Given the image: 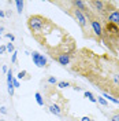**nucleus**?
Here are the masks:
<instances>
[{
	"instance_id": "1",
	"label": "nucleus",
	"mask_w": 119,
	"mask_h": 121,
	"mask_svg": "<svg viewBox=\"0 0 119 121\" xmlns=\"http://www.w3.org/2000/svg\"><path fill=\"white\" fill-rule=\"evenodd\" d=\"M71 73L85 78L101 94L119 100V58L111 54H99L82 47L73 55L68 65Z\"/></svg>"
},
{
	"instance_id": "2",
	"label": "nucleus",
	"mask_w": 119,
	"mask_h": 121,
	"mask_svg": "<svg viewBox=\"0 0 119 121\" xmlns=\"http://www.w3.org/2000/svg\"><path fill=\"white\" fill-rule=\"evenodd\" d=\"M32 37L51 58L56 55H74L77 48L75 39L64 28L41 14L30 15L26 21Z\"/></svg>"
},
{
	"instance_id": "3",
	"label": "nucleus",
	"mask_w": 119,
	"mask_h": 121,
	"mask_svg": "<svg viewBox=\"0 0 119 121\" xmlns=\"http://www.w3.org/2000/svg\"><path fill=\"white\" fill-rule=\"evenodd\" d=\"M51 3L55 4V6H58V7H60L67 15H70L75 22L78 23V26L81 28V32H82L83 39H86V40H93V41H96V43H97L96 37H95V35H93V30H92V28H90V23L88 22L86 17H85V15L82 14L81 11L74 6V1H73V0L51 1Z\"/></svg>"
},
{
	"instance_id": "4",
	"label": "nucleus",
	"mask_w": 119,
	"mask_h": 121,
	"mask_svg": "<svg viewBox=\"0 0 119 121\" xmlns=\"http://www.w3.org/2000/svg\"><path fill=\"white\" fill-rule=\"evenodd\" d=\"M119 41V26L111 22H103V33H101V43L110 50L111 55L116 56V45Z\"/></svg>"
},
{
	"instance_id": "5",
	"label": "nucleus",
	"mask_w": 119,
	"mask_h": 121,
	"mask_svg": "<svg viewBox=\"0 0 119 121\" xmlns=\"http://www.w3.org/2000/svg\"><path fill=\"white\" fill-rule=\"evenodd\" d=\"M86 3H88V6H89L90 10H92L96 15H99L100 18H101L110 8H112L114 6H116L115 1H111V0H88Z\"/></svg>"
},
{
	"instance_id": "6",
	"label": "nucleus",
	"mask_w": 119,
	"mask_h": 121,
	"mask_svg": "<svg viewBox=\"0 0 119 121\" xmlns=\"http://www.w3.org/2000/svg\"><path fill=\"white\" fill-rule=\"evenodd\" d=\"M101 22H111L114 25L119 26V8L116 6H114L110 8L103 17H101Z\"/></svg>"
},
{
	"instance_id": "7",
	"label": "nucleus",
	"mask_w": 119,
	"mask_h": 121,
	"mask_svg": "<svg viewBox=\"0 0 119 121\" xmlns=\"http://www.w3.org/2000/svg\"><path fill=\"white\" fill-rule=\"evenodd\" d=\"M32 59H33L34 65H36L37 68H47V66H48L47 58H45L43 54L37 52V51H33V52H32Z\"/></svg>"
},
{
	"instance_id": "8",
	"label": "nucleus",
	"mask_w": 119,
	"mask_h": 121,
	"mask_svg": "<svg viewBox=\"0 0 119 121\" xmlns=\"http://www.w3.org/2000/svg\"><path fill=\"white\" fill-rule=\"evenodd\" d=\"M52 59L55 62H58L62 66H68L71 63V59H73V55H56V56H52Z\"/></svg>"
},
{
	"instance_id": "9",
	"label": "nucleus",
	"mask_w": 119,
	"mask_h": 121,
	"mask_svg": "<svg viewBox=\"0 0 119 121\" xmlns=\"http://www.w3.org/2000/svg\"><path fill=\"white\" fill-rule=\"evenodd\" d=\"M63 110H64V109H63L62 106H59L58 103H52V105H49V112H51L52 114H55V116H58V117H62V116H63Z\"/></svg>"
},
{
	"instance_id": "10",
	"label": "nucleus",
	"mask_w": 119,
	"mask_h": 121,
	"mask_svg": "<svg viewBox=\"0 0 119 121\" xmlns=\"http://www.w3.org/2000/svg\"><path fill=\"white\" fill-rule=\"evenodd\" d=\"M83 95H85V98L89 99L92 103H97V98L92 94V92H90V91H85V92H83Z\"/></svg>"
},
{
	"instance_id": "11",
	"label": "nucleus",
	"mask_w": 119,
	"mask_h": 121,
	"mask_svg": "<svg viewBox=\"0 0 119 121\" xmlns=\"http://www.w3.org/2000/svg\"><path fill=\"white\" fill-rule=\"evenodd\" d=\"M34 98H36V102H37L38 106H44L45 105V100L43 99V95H41L40 92H36V94H34Z\"/></svg>"
},
{
	"instance_id": "12",
	"label": "nucleus",
	"mask_w": 119,
	"mask_h": 121,
	"mask_svg": "<svg viewBox=\"0 0 119 121\" xmlns=\"http://www.w3.org/2000/svg\"><path fill=\"white\" fill-rule=\"evenodd\" d=\"M15 6H16V11H18V14H22L25 3H23L22 0H18V1H15Z\"/></svg>"
},
{
	"instance_id": "13",
	"label": "nucleus",
	"mask_w": 119,
	"mask_h": 121,
	"mask_svg": "<svg viewBox=\"0 0 119 121\" xmlns=\"http://www.w3.org/2000/svg\"><path fill=\"white\" fill-rule=\"evenodd\" d=\"M103 96H104V98H107V100H111L112 103L119 105V100H118V99H115L114 96H111V95H108V94H103Z\"/></svg>"
},
{
	"instance_id": "14",
	"label": "nucleus",
	"mask_w": 119,
	"mask_h": 121,
	"mask_svg": "<svg viewBox=\"0 0 119 121\" xmlns=\"http://www.w3.org/2000/svg\"><path fill=\"white\" fill-rule=\"evenodd\" d=\"M16 77H18L19 80H23V78H26V80H28V78H29V77H28V72H26V70H21V72L18 73V76H16Z\"/></svg>"
},
{
	"instance_id": "15",
	"label": "nucleus",
	"mask_w": 119,
	"mask_h": 121,
	"mask_svg": "<svg viewBox=\"0 0 119 121\" xmlns=\"http://www.w3.org/2000/svg\"><path fill=\"white\" fill-rule=\"evenodd\" d=\"M58 87H59L60 90H63V88L70 87V83H68V81H59V83H58Z\"/></svg>"
},
{
	"instance_id": "16",
	"label": "nucleus",
	"mask_w": 119,
	"mask_h": 121,
	"mask_svg": "<svg viewBox=\"0 0 119 121\" xmlns=\"http://www.w3.org/2000/svg\"><path fill=\"white\" fill-rule=\"evenodd\" d=\"M14 85H12V83H8L7 84V91H8V94H10V96H12L14 95Z\"/></svg>"
},
{
	"instance_id": "17",
	"label": "nucleus",
	"mask_w": 119,
	"mask_h": 121,
	"mask_svg": "<svg viewBox=\"0 0 119 121\" xmlns=\"http://www.w3.org/2000/svg\"><path fill=\"white\" fill-rule=\"evenodd\" d=\"M97 102H99L101 106H104V107H107V106H108V102H107L103 96H99V98H97Z\"/></svg>"
},
{
	"instance_id": "18",
	"label": "nucleus",
	"mask_w": 119,
	"mask_h": 121,
	"mask_svg": "<svg viewBox=\"0 0 119 121\" xmlns=\"http://www.w3.org/2000/svg\"><path fill=\"white\" fill-rule=\"evenodd\" d=\"M6 48H7V52H10V54H12V52L15 51L14 44H12V43H7V45H6Z\"/></svg>"
},
{
	"instance_id": "19",
	"label": "nucleus",
	"mask_w": 119,
	"mask_h": 121,
	"mask_svg": "<svg viewBox=\"0 0 119 121\" xmlns=\"http://www.w3.org/2000/svg\"><path fill=\"white\" fill-rule=\"evenodd\" d=\"M48 83L49 84H58V80H56V77H48Z\"/></svg>"
},
{
	"instance_id": "20",
	"label": "nucleus",
	"mask_w": 119,
	"mask_h": 121,
	"mask_svg": "<svg viewBox=\"0 0 119 121\" xmlns=\"http://www.w3.org/2000/svg\"><path fill=\"white\" fill-rule=\"evenodd\" d=\"M16 51H14V52H12V56H11V62H12V63H16Z\"/></svg>"
},
{
	"instance_id": "21",
	"label": "nucleus",
	"mask_w": 119,
	"mask_h": 121,
	"mask_svg": "<svg viewBox=\"0 0 119 121\" xmlns=\"http://www.w3.org/2000/svg\"><path fill=\"white\" fill-rule=\"evenodd\" d=\"M12 85H14V88H18V87H19V81H18V78H12Z\"/></svg>"
},
{
	"instance_id": "22",
	"label": "nucleus",
	"mask_w": 119,
	"mask_h": 121,
	"mask_svg": "<svg viewBox=\"0 0 119 121\" xmlns=\"http://www.w3.org/2000/svg\"><path fill=\"white\" fill-rule=\"evenodd\" d=\"M6 37H7V39H10L11 41H14V40H15V36L12 35V33H6Z\"/></svg>"
},
{
	"instance_id": "23",
	"label": "nucleus",
	"mask_w": 119,
	"mask_h": 121,
	"mask_svg": "<svg viewBox=\"0 0 119 121\" xmlns=\"http://www.w3.org/2000/svg\"><path fill=\"white\" fill-rule=\"evenodd\" d=\"M7 51V48H6V45H0V54H4Z\"/></svg>"
},
{
	"instance_id": "24",
	"label": "nucleus",
	"mask_w": 119,
	"mask_h": 121,
	"mask_svg": "<svg viewBox=\"0 0 119 121\" xmlns=\"http://www.w3.org/2000/svg\"><path fill=\"white\" fill-rule=\"evenodd\" d=\"M0 112L3 114H7V109H6V107H0Z\"/></svg>"
},
{
	"instance_id": "25",
	"label": "nucleus",
	"mask_w": 119,
	"mask_h": 121,
	"mask_svg": "<svg viewBox=\"0 0 119 121\" xmlns=\"http://www.w3.org/2000/svg\"><path fill=\"white\" fill-rule=\"evenodd\" d=\"M81 121H92V118H89V117H82Z\"/></svg>"
},
{
	"instance_id": "26",
	"label": "nucleus",
	"mask_w": 119,
	"mask_h": 121,
	"mask_svg": "<svg viewBox=\"0 0 119 121\" xmlns=\"http://www.w3.org/2000/svg\"><path fill=\"white\" fill-rule=\"evenodd\" d=\"M0 17H1V18H3V17H6V13H4L3 10H0Z\"/></svg>"
},
{
	"instance_id": "27",
	"label": "nucleus",
	"mask_w": 119,
	"mask_h": 121,
	"mask_svg": "<svg viewBox=\"0 0 119 121\" xmlns=\"http://www.w3.org/2000/svg\"><path fill=\"white\" fill-rule=\"evenodd\" d=\"M3 72H4V73H6V74H7V72H8L7 66H3Z\"/></svg>"
},
{
	"instance_id": "28",
	"label": "nucleus",
	"mask_w": 119,
	"mask_h": 121,
	"mask_svg": "<svg viewBox=\"0 0 119 121\" xmlns=\"http://www.w3.org/2000/svg\"><path fill=\"white\" fill-rule=\"evenodd\" d=\"M1 32H4V28H3V26L0 25V33H1Z\"/></svg>"
},
{
	"instance_id": "29",
	"label": "nucleus",
	"mask_w": 119,
	"mask_h": 121,
	"mask_svg": "<svg viewBox=\"0 0 119 121\" xmlns=\"http://www.w3.org/2000/svg\"><path fill=\"white\" fill-rule=\"evenodd\" d=\"M116 51H118V54H119V41H118V45H116Z\"/></svg>"
},
{
	"instance_id": "30",
	"label": "nucleus",
	"mask_w": 119,
	"mask_h": 121,
	"mask_svg": "<svg viewBox=\"0 0 119 121\" xmlns=\"http://www.w3.org/2000/svg\"><path fill=\"white\" fill-rule=\"evenodd\" d=\"M92 121H96V120H92Z\"/></svg>"
},
{
	"instance_id": "31",
	"label": "nucleus",
	"mask_w": 119,
	"mask_h": 121,
	"mask_svg": "<svg viewBox=\"0 0 119 121\" xmlns=\"http://www.w3.org/2000/svg\"><path fill=\"white\" fill-rule=\"evenodd\" d=\"M0 121H4V120H0Z\"/></svg>"
},
{
	"instance_id": "32",
	"label": "nucleus",
	"mask_w": 119,
	"mask_h": 121,
	"mask_svg": "<svg viewBox=\"0 0 119 121\" xmlns=\"http://www.w3.org/2000/svg\"><path fill=\"white\" fill-rule=\"evenodd\" d=\"M0 39H1V36H0Z\"/></svg>"
},
{
	"instance_id": "33",
	"label": "nucleus",
	"mask_w": 119,
	"mask_h": 121,
	"mask_svg": "<svg viewBox=\"0 0 119 121\" xmlns=\"http://www.w3.org/2000/svg\"><path fill=\"white\" fill-rule=\"evenodd\" d=\"M108 121H110V120H108Z\"/></svg>"
}]
</instances>
